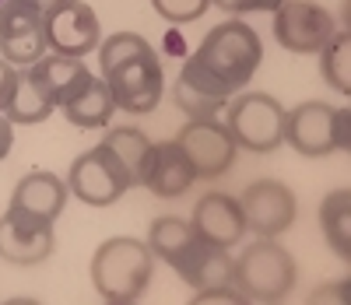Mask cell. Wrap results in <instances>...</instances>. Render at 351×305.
I'll return each mask as SVG.
<instances>
[{
	"label": "cell",
	"instance_id": "6da1fadb",
	"mask_svg": "<svg viewBox=\"0 0 351 305\" xmlns=\"http://www.w3.org/2000/svg\"><path fill=\"white\" fill-rule=\"evenodd\" d=\"M99 64L116 109L144 116L162 102V88H165L162 64L155 49L148 46V39H141L137 32H116L112 39H106L99 49Z\"/></svg>",
	"mask_w": 351,
	"mask_h": 305
},
{
	"label": "cell",
	"instance_id": "7a4b0ae2",
	"mask_svg": "<svg viewBox=\"0 0 351 305\" xmlns=\"http://www.w3.org/2000/svg\"><path fill=\"white\" fill-rule=\"evenodd\" d=\"M190 60L204 74H211L221 88L239 91L256 74L260 60H263V46L246 21H221L204 36V42L197 46Z\"/></svg>",
	"mask_w": 351,
	"mask_h": 305
},
{
	"label": "cell",
	"instance_id": "3957f363",
	"mask_svg": "<svg viewBox=\"0 0 351 305\" xmlns=\"http://www.w3.org/2000/svg\"><path fill=\"white\" fill-rule=\"evenodd\" d=\"M155 270V253L148 249V242L120 235L109 239L95 249L92 256V284L95 291L112 302V305H127L144 295Z\"/></svg>",
	"mask_w": 351,
	"mask_h": 305
},
{
	"label": "cell",
	"instance_id": "277c9868",
	"mask_svg": "<svg viewBox=\"0 0 351 305\" xmlns=\"http://www.w3.org/2000/svg\"><path fill=\"white\" fill-rule=\"evenodd\" d=\"M295 284V260L274 239H260L232 263V288L243 302H281Z\"/></svg>",
	"mask_w": 351,
	"mask_h": 305
},
{
	"label": "cell",
	"instance_id": "5b68a950",
	"mask_svg": "<svg viewBox=\"0 0 351 305\" xmlns=\"http://www.w3.org/2000/svg\"><path fill=\"white\" fill-rule=\"evenodd\" d=\"M351 112L327 102H302L285 112V144H291L306 158H324L334 151H348Z\"/></svg>",
	"mask_w": 351,
	"mask_h": 305
},
{
	"label": "cell",
	"instance_id": "8992f818",
	"mask_svg": "<svg viewBox=\"0 0 351 305\" xmlns=\"http://www.w3.org/2000/svg\"><path fill=\"white\" fill-rule=\"evenodd\" d=\"M225 127L239 147L253 151V155H267V151L285 144V109L274 95L250 91V95H239L228 106Z\"/></svg>",
	"mask_w": 351,
	"mask_h": 305
},
{
	"label": "cell",
	"instance_id": "52a82bcc",
	"mask_svg": "<svg viewBox=\"0 0 351 305\" xmlns=\"http://www.w3.org/2000/svg\"><path fill=\"white\" fill-rule=\"evenodd\" d=\"M67 190L88 207H109L130 190V179L120 169V162L112 158V151L106 144H95L92 151L74 158L71 175H67Z\"/></svg>",
	"mask_w": 351,
	"mask_h": 305
},
{
	"label": "cell",
	"instance_id": "ba28073f",
	"mask_svg": "<svg viewBox=\"0 0 351 305\" xmlns=\"http://www.w3.org/2000/svg\"><path fill=\"white\" fill-rule=\"evenodd\" d=\"M46 53V11L32 0L0 4V56L14 67H32Z\"/></svg>",
	"mask_w": 351,
	"mask_h": 305
},
{
	"label": "cell",
	"instance_id": "9c48e42d",
	"mask_svg": "<svg viewBox=\"0 0 351 305\" xmlns=\"http://www.w3.org/2000/svg\"><path fill=\"white\" fill-rule=\"evenodd\" d=\"M334 14L309 0H285L274 11V39L288 53H319L334 39Z\"/></svg>",
	"mask_w": 351,
	"mask_h": 305
},
{
	"label": "cell",
	"instance_id": "30bf717a",
	"mask_svg": "<svg viewBox=\"0 0 351 305\" xmlns=\"http://www.w3.org/2000/svg\"><path fill=\"white\" fill-rule=\"evenodd\" d=\"M176 144L183 147V155L190 158L197 179H218L232 169V162H236V137L228 134L225 123H218L215 116L208 119H190V123L180 130V137H176Z\"/></svg>",
	"mask_w": 351,
	"mask_h": 305
},
{
	"label": "cell",
	"instance_id": "8fae6325",
	"mask_svg": "<svg viewBox=\"0 0 351 305\" xmlns=\"http://www.w3.org/2000/svg\"><path fill=\"white\" fill-rule=\"evenodd\" d=\"M243 218L246 228H253L260 239H274L295 221V193L278 179H256L246 186L243 200Z\"/></svg>",
	"mask_w": 351,
	"mask_h": 305
},
{
	"label": "cell",
	"instance_id": "7c38bea8",
	"mask_svg": "<svg viewBox=\"0 0 351 305\" xmlns=\"http://www.w3.org/2000/svg\"><path fill=\"white\" fill-rule=\"evenodd\" d=\"M53 246H56L53 221L25 215L18 207L4 210V218H0V256L8 263H18V267L43 263L46 256H53Z\"/></svg>",
	"mask_w": 351,
	"mask_h": 305
},
{
	"label": "cell",
	"instance_id": "4fadbf2b",
	"mask_svg": "<svg viewBox=\"0 0 351 305\" xmlns=\"http://www.w3.org/2000/svg\"><path fill=\"white\" fill-rule=\"evenodd\" d=\"M99 36H102L99 18L81 0H67V4L46 11V46L53 53L84 60L99 46Z\"/></svg>",
	"mask_w": 351,
	"mask_h": 305
},
{
	"label": "cell",
	"instance_id": "5bb4252c",
	"mask_svg": "<svg viewBox=\"0 0 351 305\" xmlns=\"http://www.w3.org/2000/svg\"><path fill=\"white\" fill-rule=\"evenodd\" d=\"M232 260L225 253V246H215V242L193 235L190 246L176 256L172 270L193 288V291H204V288H218V284H232Z\"/></svg>",
	"mask_w": 351,
	"mask_h": 305
},
{
	"label": "cell",
	"instance_id": "9a60e30c",
	"mask_svg": "<svg viewBox=\"0 0 351 305\" xmlns=\"http://www.w3.org/2000/svg\"><path fill=\"white\" fill-rule=\"evenodd\" d=\"M197 182V172L190 165V158L183 155V147L176 141H165V144H152V155H148V165H144V182L155 197H183L190 186Z\"/></svg>",
	"mask_w": 351,
	"mask_h": 305
},
{
	"label": "cell",
	"instance_id": "2e32d148",
	"mask_svg": "<svg viewBox=\"0 0 351 305\" xmlns=\"http://www.w3.org/2000/svg\"><path fill=\"white\" fill-rule=\"evenodd\" d=\"M193 232L200 239L215 242V246H236V242L246 235V218H243V207L239 200H232L225 193H208L200 197L193 207Z\"/></svg>",
	"mask_w": 351,
	"mask_h": 305
},
{
	"label": "cell",
	"instance_id": "e0dca14e",
	"mask_svg": "<svg viewBox=\"0 0 351 305\" xmlns=\"http://www.w3.org/2000/svg\"><path fill=\"white\" fill-rule=\"evenodd\" d=\"M228 95H232V91L221 88L211 74H204L193 60H186L180 77H176V84H172V102L180 106L186 116H193V119L218 116L225 109Z\"/></svg>",
	"mask_w": 351,
	"mask_h": 305
},
{
	"label": "cell",
	"instance_id": "ac0fdd59",
	"mask_svg": "<svg viewBox=\"0 0 351 305\" xmlns=\"http://www.w3.org/2000/svg\"><path fill=\"white\" fill-rule=\"evenodd\" d=\"M67 182L53 172H28L18 186H14V197H11V207L25 210V215H36L43 221H56L60 210L67 204Z\"/></svg>",
	"mask_w": 351,
	"mask_h": 305
},
{
	"label": "cell",
	"instance_id": "d6986e66",
	"mask_svg": "<svg viewBox=\"0 0 351 305\" xmlns=\"http://www.w3.org/2000/svg\"><path fill=\"white\" fill-rule=\"evenodd\" d=\"M28 71H32V77L39 81V88L49 95L53 106H64L71 95H77V91L92 81V74H88V67H84V60L60 56V53L36 60Z\"/></svg>",
	"mask_w": 351,
	"mask_h": 305
},
{
	"label": "cell",
	"instance_id": "ffe728a7",
	"mask_svg": "<svg viewBox=\"0 0 351 305\" xmlns=\"http://www.w3.org/2000/svg\"><path fill=\"white\" fill-rule=\"evenodd\" d=\"M64 116L71 119L74 127H84V130H99V127H106L109 119H112V109H116V102H112V95H109V88H106V81H99V77H92L88 81L77 95H71L64 106Z\"/></svg>",
	"mask_w": 351,
	"mask_h": 305
},
{
	"label": "cell",
	"instance_id": "44dd1931",
	"mask_svg": "<svg viewBox=\"0 0 351 305\" xmlns=\"http://www.w3.org/2000/svg\"><path fill=\"white\" fill-rule=\"evenodd\" d=\"M102 144L112 151V158L120 162V169L127 172L130 186H141L144 182V165H148V155H152V141L144 137L137 127H112Z\"/></svg>",
	"mask_w": 351,
	"mask_h": 305
},
{
	"label": "cell",
	"instance_id": "7402d4cb",
	"mask_svg": "<svg viewBox=\"0 0 351 305\" xmlns=\"http://www.w3.org/2000/svg\"><path fill=\"white\" fill-rule=\"evenodd\" d=\"M53 109L56 106L49 102V95L39 88V81L32 77V71L21 67L18 71V84H14V95H11L4 116L11 119V123H43Z\"/></svg>",
	"mask_w": 351,
	"mask_h": 305
},
{
	"label": "cell",
	"instance_id": "603a6c76",
	"mask_svg": "<svg viewBox=\"0 0 351 305\" xmlns=\"http://www.w3.org/2000/svg\"><path fill=\"white\" fill-rule=\"evenodd\" d=\"M319 228L327 235V246L348 260L351 256V190H334L319 204Z\"/></svg>",
	"mask_w": 351,
	"mask_h": 305
},
{
	"label": "cell",
	"instance_id": "cb8c5ba5",
	"mask_svg": "<svg viewBox=\"0 0 351 305\" xmlns=\"http://www.w3.org/2000/svg\"><path fill=\"white\" fill-rule=\"evenodd\" d=\"M193 235H197L193 225H186L183 218H155L152 221V232H148V249L172 267L176 256H180L193 242Z\"/></svg>",
	"mask_w": 351,
	"mask_h": 305
},
{
	"label": "cell",
	"instance_id": "d4e9b609",
	"mask_svg": "<svg viewBox=\"0 0 351 305\" xmlns=\"http://www.w3.org/2000/svg\"><path fill=\"white\" fill-rule=\"evenodd\" d=\"M319 74L341 95H351V36L334 32V39L319 49Z\"/></svg>",
	"mask_w": 351,
	"mask_h": 305
},
{
	"label": "cell",
	"instance_id": "484cf974",
	"mask_svg": "<svg viewBox=\"0 0 351 305\" xmlns=\"http://www.w3.org/2000/svg\"><path fill=\"white\" fill-rule=\"evenodd\" d=\"M155 11L172 21V25H186V21H197L204 11L211 8V0H152Z\"/></svg>",
	"mask_w": 351,
	"mask_h": 305
},
{
	"label": "cell",
	"instance_id": "4316f807",
	"mask_svg": "<svg viewBox=\"0 0 351 305\" xmlns=\"http://www.w3.org/2000/svg\"><path fill=\"white\" fill-rule=\"evenodd\" d=\"M211 4L228 14H250V11H278L285 0H211Z\"/></svg>",
	"mask_w": 351,
	"mask_h": 305
},
{
	"label": "cell",
	"instance_id": "83f0119b",
	"mask_svg": "<svg viewBox=\"0 0 351 305\" xmlns=\"http://www.w3.org/2000/svg\"><path fill=\"white\" fill-rule=\"evenodd\" d=\"M14 84H18V67L8 64V60H0V112L8 109V102L14 95Z\"/></svg>",
	"mask_w": 351,
	"mask_h": 305
},
{
	"label": "cell",
	"instance_id": "f1b7e54d",
	"mask_svg": "<svg viewBox=\"0 0 351 305\" xmlns=\"http://www.w3.org/2000/svg\"><path fill=\"white\" fill-rule=\"evenodd\" d=\"M11 144H14V134H11V119L0 112V162L11 155Z\"/></svg>",
	"mask_w": 351,
	"mask_h": 305
},
{
	"label": "cell",
	"instance_id": "f546056e",
	"mask_svg": "<svg viewBox=\"0 0 351 305\" xmlns=\"http://www.w3.org/2000/svg\"><path fill=\"white\" fill-rule=\"evenodd\" d=\"M32 4H36L39 11H53V8H60V4H67V0H32Z\"/></svg>",
	"mask_w": 351,
	"mask_h": 305
},
{
	"label": "cell",
	"instance_id": "4dcf8cb0",
	"mask_svg": "<svg viewBox=\"0 0 351 305\" xmlns=\"http://www.w3.org/2000/svg\"><path fill=\"white\" fill-rule=\"evenodd\" d=\"M0 4H4V0H0Z\"/></svg>",
	"mask_w": 351,
	"mask_h": 305
}]
</instances>
